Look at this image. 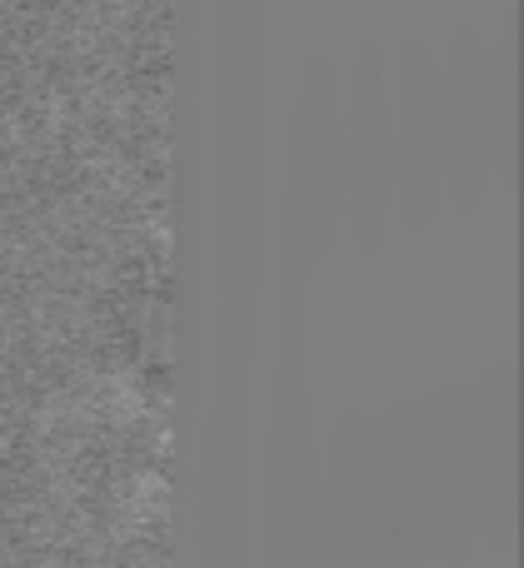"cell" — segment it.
Wrapping results in <instances>:
<instances>
[{
	"label": "cell",
	"mask_w": 524,
	"mask_h": 568,
	"mask_svg": "<svg viewBox=\"0 0 524 568\" xmlns=\"http://www.w3.org/2000/svg\"><path fill=\"white\" fill-rule=\"evenodd\" d=\"M355 120H350V155H340V170L350 175V195H355V220L365 230L380 225L390 200V135H385V100H380L375 70L365 85H355Z\"/></svg>",
	"instance_id": "cell-1"
}]
</instances>
